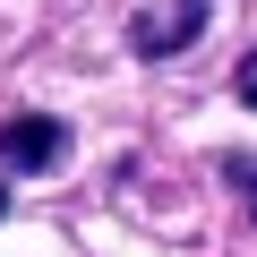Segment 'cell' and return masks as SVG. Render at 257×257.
I'll list each match as a JSON object with an SVG mask.
<instances>
[{
    "instance_id": "1",
    "label": "cell",
    "mask_w": 257,
    "mask_h": 257,
    "mask_svg": "<svg viewBox=\"0 0 257 257\" xmlns=\"http://www.w3.org/2000/svg\"><path fill=\"white\" fill-rule=\"evenodd\" d=\"M206 35V0H146L138 18H128V52L138 60H172Z\"/></svg>"
},
{
    "instance_id": "2",
    "label": "cell",
    "mask_w": 257,
    "mask_h": 257,
    "mask_svg": "<svg viewBox=\"0 0 257 257\" xmlns=\"http://www.w3.org/2000/svg\"><path fill=\"white\" fill-rule=\"evenodd\" d=\"M60 155H69V128H60V120H43V111L0 120V163H9L18 180H26V172H52Z\"/></svg>"
},
{
    "instance_id": "3",
    "label": "cell",
    "mask_w": 257,
    "mask_h": 257,
    "mask_svg": "<svg viewBox=\"0 0 257 257\" xmlns=\"http://www.w3.org/2000/svg\"><path fill=\"white\" fill-rule=\"evenodd\" d=\"M231 94H240V103H248V111H257V52H248V60H240V69H231Z\"/></svg>"
},
{
    "instance_id": "4",
    "label": "cell",
    "mask_w": 257,
    "mask_h": 257,
    "mask_svg": "<svg viewBox=\"0 0 257 257\" xmlns=\"http://www.w3.org/2000/svg\"><path fill=\"white\" fill-rule=\"evenodd\" d=\"M231 180H240V197L257 206V163H248V155H231Z\"/></svg>"
},
{
    "instance_id": "5",
    "label": "cell",
    "mask_w": 257,
    "mask_h": 257,
    "mask_svg": "<svg viewBox=\"0 0 257 257\" xmlns=\"http://www.w3.org/2000/svg\"><path fill=\"white\" fill-rule=\"evenodd\" d=\"M0 214H9V180H0Z\"/></svg>"
}]
</instances>
